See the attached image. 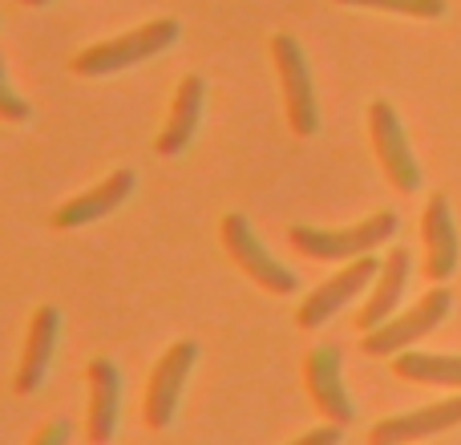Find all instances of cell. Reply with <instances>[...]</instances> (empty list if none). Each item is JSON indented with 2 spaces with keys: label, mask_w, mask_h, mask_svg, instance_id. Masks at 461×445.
Here are the masks:
<instances>
[{
  "label": "cell",
  "mask_w": 461,
  "mask_h": 445,
  "mask_svg": "<svg viewBox=\"0 0 461 445\" xmlns=\"http://www.w3.org/2000/svg\"><path fill=\"white\" fill-rule=\"evenodd\" d=\"M376 271H381V259L376 255H360V259H348L336 276H328L320 287H312V295L300 300V312H295V324L300 328H324L328 320L340 308H348L365 287H373Z\"/></svg>",
  "instance_id": "cell-8"
},
{
  "label": "cell",
  "mask_w": 461,
  "mask_h": 445,
  "mask_svg": "<svg viewBox=\"0 0 461 445\" xmlns=\"http://www.w3.org/2000/svg\"><path fill=\"white\" fill-rule=\"evenodd\" d=\"M134 186H138L134 170H113V175L102 178L97 186H89V191L65 199L61 207L53 211V227L57 231H77V227H89V222L113 215L118 207H126V199L134 195Z\"/></svg>",
  "instance_id": "cell-14"
},
{
  "label": "cell",
  "mask_w": 461,
  "mask_h": 445,
  "mask_svg": "<svg viewBox=\"0 0 461 445\" xmlns=\"http://www.w3.org/2000/svg\"><path fill=\"white\" fill-rule=\"evenodd\" d=\"M397 235V215L393 211H376V215L352 222V227H308V222H295L287 231L292 247L308 259H360V255H373L376 247H384Z\"/></svg>",
  "instance_id": "cell-2"
},
{
  "label": "cell",
  "mask_w": 461,
  "mask_h": 445,
  "mask_svg": "<svg viewBox=\"0 0 461 445\" xmlns=\"http://www.w3.org/2000/svg\"><path fill=\"white\" fill-rule=\"evenodd\" d=\"M21 5H29V8H45V5H53V0H21Z\"/></svg>",
  "instance_id": "cell-22"
},
{
  "label": "cell",
  "mask_w": 461,
  "mask_h": 445,
  "mask_svg": "<svg viewBox=\"0 0 461 445\" xmlns=\"http://www.w3.org/2000/svg\"><path fill=\"white\" fill-rule=\"evenodd\" d=\"M449 312H454V292H449L446 284H438L433 292H425L417 304H409L405 312H397V316L384 320L381 328L365 332L360 352H365V357H376V360L401 357V352H409L417 341H425L433 328L446 324Z\"/></svg>",
  "instance_id": "cell-3"
},
{
  "label": "cell",
  "mask_w": 461,
  "mask_h": 445,
  "mask_svg": "<svg viewBox=\"0 0 461 445\" xmlns=\"http://www.w3.org/2000/svg\"><path fill=\"white\" fill-rule=\"evenodd\" d=\"M348 8H368V13H393V16H413V21H441L449 13L446 0H336Z\"/></svg>",
  "instance_id": "cell-18"
},
{
  "label": "cell",
  "mask_w": 461,
  "mask_h": 445,
  "mask_svg": "<svg viewBox=\"0 0 461 445\" xmlns=\"http://www.w3.org/2000/svg\"><path fill=\"white\" fill-rule=\"evenodd\" d=\"M303 385L316 405V413L332 425L357 422V405H352L348 389H344V368H340V349L336 344H316L303 360Z\"/></svg>",
  "instance_id": "cell-9"
},
{
  "label": "cell",
  "mask_w": 461,
  "mask_h": 445,
  "mask_svg": "<svg viewBox=\"0 0 461 445\" xmlns=\"http://www.w3.org/2000/svg\"><path fill=\"white\" fill-rule=\"evenodd\" d=\"M86 381H89L86 438L89 445H110L118 438V422H122V373L113 360L94 357L86 368Z\"/></svg>",
  "instance_id": "cell-13"
},
{
  "label": "cell",
  "mask_w": 461,
  "mask_h": 445,
  "mask_svg": "<svg viewBox=\"0 0 461 445\" xmlns=\"http://www.w3.org/2000/svg\"><path fill=\"white\" fill-rule=\"evenodd\" d=\"M421 239H425V276L433 284H446L461 263V231L446 195H429V203H425Z\"/></svg>",
  "instance_id": "cell-11"
},
{
  "label": "cell",
  "mask_w": 461,
  "mask_h": 445,
  "mask_svg": "<svg viewBox=\"0 0 461 445\" xmlns=\"http://www.w3.org/2000/svg\"><path fill=\"white\" fill-rule=\"evenodd\" d=\"M409 271H413V255L405 247H393L389 259H381V271L373 279V292L365 295V308L357 316V328L360 332H373L381 328L384 320L397 316L401 308V295H405V284H409Z\"/></svg>",
  "instance_id": "cell-16"
},
{
  "label": "cell",
  "mask_w": 461,
  "mask_h": 445,
  "mask_svg": "<svg viewBox=\"0 0 461 445\" xmlns=\"http://www.w3.org/2000/svg\"><path fill=\"white\" fill-rule=\"evenodd\" d=\"M401 381L438 385V389H461V352H421L409 349L389 360Z\"/></svg>",
  "instance_id": "cell-17"
},
{
  "label": "cell",
  "mask_w": 461,
  "mask_h": 445,
  "mask_svg": "<svg viewBox=\"0 0 461 445\" xmlns=\"http://www.w3.org/2000/svg\"><path fill=\"white\" fill-rule=\"evenodd\" d=\"M194 360H199V344L194 341H175L167 352L158 357V365L150 368V381H146V397H142V417L150 430H170L183 405V389L194 373Z\"/></svg>",
  "instance_id": "cell-6"
},
{
  "label": "cell",
  "mask_w": 461,
  "mask_h": 445,
  "mask_svg": "<svg viewBox=\"0 0 461 445\" xmlns=\"http://www.w3.org/2000/svg\"><path fill=\"white\" fill-rule=\"evenodd\" d=\"M340 441H344V425L324 422V425H316V430L300 433V438L287 441V445H340Z\"/></svg>",
  "instance_id": "cell-21"
},
{
  "label": "cell",
  "mask_w": 461,
  "mask_h": 445,
  "mask_svg": "<svg viewBox=\"0 0 461 445\" xmlns=\"http://www.w3.org/2000/svg\"><path fill=\"white\" fill-rule=\"evenodd\" d=\"M368 138H373V150H376V162H381L384 178H389L401 195L421 191V162H417L413 146H409L401 114L393 110L384 97L368 102Z\"/></svg>",
  "instance_id": "cell-7"
},
{
  "label": "cell",
  "mask_w": 461,
  "mask_h": 445,
  "mask_svg": "<svg viewBox=\"0 0 461 445\" xmlns=\"http://www.w3.org/2000/svg\"><path fill=\"white\" fill-rule=\"evenodd\" d=\"M57 341H61V312H57L53 304H41L29 320L24 352H21V365H16V377H13V389L21 393V397H32V393L45 385Z\"/></svg>",
  "instance_id": "cell-12"
},
{
  "label": "cell",
  "mask_w": 461,
  "mask_h": 445,
  "mask_svg": "<svg viewBox=\"0 0 461 445\" xmlns=\"http://www.w3.org/2000/svg\"><path fill=\"white\" fill-rule=\"evenodd\" d=\"M69 438H73V425L65 422V417H53L49 425H41V430L32 433L29 445H69Z\"/></svg>",
  "instance_id": "cell-20"
},
{
  "label": "cell",
  "mask_w": 461,
  "mask_h": 445,
  "mask_svg": "<svg viewBox=\"0 0 461 445\" xmlns=\"http://www.w3.org/2000/svg\"><path fill=\"white\" fill-rule=\"evenodd\" d=\"M457 425H461V389L454 397L429 401L421 409H409V413L376 422L373 433H368V445H417V441L438 438V433L457 430Z\"/></svg>",
  "instance_id": "cell-10"
},
{
  "label": "cell",
  "mask_w": 461,
  "mask_h": 445,
  "mask_svg": "<svg viewBox=\"0 0 461 445\" xmlns=\"http://www.w3.org/2000/svg\"><path fill=\"white\" fill-rule=\"evenodd\" d=\"M0 118L13 122V126H16V122H29L32 118V105L24 102L21 89L13 86V73H8V69H0Z\"/></svg>",
  "instance_id": "cell-19"
},
{
  "label": "cell",
  "mask_w": 461,
  "mask_h": 445,
  "mask_svg": "<svg viewBox=\"0 0 461 445\" xmlns=\"http://www.w3.org/2000/svg\"><path fill=\"white\" fill-rule=\"evenodd\" d=\"M203 110H207V81H203L199 73H186L175 89L167 126H162V134L154 138V150H158L162 159H178V154L194 142V134H199Z\"/></svg>",
  "instance_id": "cell-15"
},
{
  "label": "cell",
  "mask_w": 461,
  "mask_h": 445,
  "mask_svg": "<svg viewBox=\"0 0 461 445\" xmlns=\"http://www.w3.org/2000/svg\"><path fill=\"white\" fill-rule=\"evenodd\" d=\"M219 239H223V251L230 255V263H239L251 284H259L267 295H295L300 292V276H295L287 263H279L267 247L259 243L251 219L239 215V211H227L223 222H219Z\"/></svg>",
  "instance_id": "cell-5"
},
{
  "label": "cell",
  "mask_w": 461,
  "mask_h": 445,
  "mask_svg": "<svg viewBox=\"0 0 461 445\" xmlns=\"http://www.w3.org/2000/svg\"><path fill=\"white\" fill-rule=\"evenodd\" d=\"M178 37H183V24H178L175 16H158V21H146V24H138V29L118 32V37H110V41L86 45L81 53H73L69 73L73 77H113V73L134 69V65L167 53Z\"/></svg>",
  "instance_id": "cell-1"
},
{
  "label": "cell",
  "mask_w": 461,
  "mask_h": 445,
  "mask_svg": "<svg viewBox=\"0 0 461 445\" xmlns=\"http://www.w3.org/2000/svg\"><path fill=\"white\" fill-rule=\"evenodd\" d=\"M271 65L279 73V94H284V118L295 138H312L320 130V102H316V81H312L303 45L292 32H276L271 37Z\"/></svg>",
  "instance_id": "cell-4"
}]
</instances>
